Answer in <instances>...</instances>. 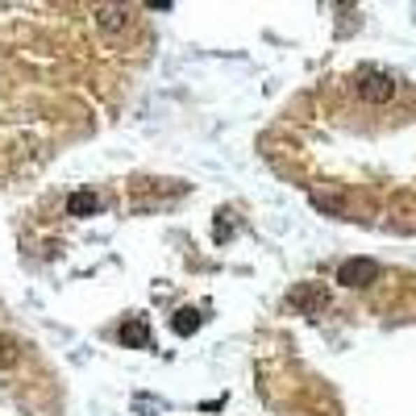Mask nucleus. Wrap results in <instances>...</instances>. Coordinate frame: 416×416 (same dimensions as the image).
Listing matches in <instances>:
<instances>
[{
  "label": "nucleus",
  "mask_w": 416,
  "mask_h": 416,
  "mask_svg": "<svg viewBox=\"0 0 416 416\" xmlns=\"http://www.w3.org/2000/svg\"><path fill=\"white\" fill-rule=\"evenodd\" d=\"M171 329L179 333V337L196 333V329H200V313H196V308H179V313H175V321H171Z\"/></svg>",
  "instance_id": "nucleus-4"
},
{
  "label": "nucleus",
  "mask_w": 416,
  "mask_h": 416,
  "mask_svg": "<svg viewBox=\"0 0 416 416\" xmlns=\"http://www.w3.org/2000/svg\"><path fill=\"white\" fill-rule=\"evenodd\" d=\"M67 213H71V217L100 213V196H96V192H71V196H67Z\"/></svg>",
  "instance_id": "nucleus-3"
},
{
  "label": "nucleus",
  "mask_w": 416,
  "mask_h": 416,
  "mask_svg": "<svg viewBox=\"0 0 416 416\" xmlns=\"http://www.w3.org/2000/svg\"><path fill=\"white\" fill-rule=\"evenodd\" d=\"M375 279H379V262L375 258H350L337 271V283H345V287H366Z\"/></svg>",
  "instance_id": "nucleus-2"
},
{
  "label": "nucleus",
  "mask_w": 416,
  "mask_h": 416,
  "mask_svg": "<svg viewBox=\"0 0 416 416\" xmlns=\"http://www.w3.org/2000/svg\"><path fill=\"white\" fill-rule=\"evenodd\" d=\"M0 362H13V341L8 337H0Z\"/></svg>",
  "instance_id": "nucleus-8"
},
{
  "label": "nucleus",
  "mask_w": 416,
  "mask_h": 416,
  "mask_svg": "<svg viewBox=\"0 0 416 416\" xmlns=\"http://www.w3.org/2000/svg\"><path fill=\"white\" fill-rule=\"evenodd\" d=\"M121 341H125V345H146V341H150V329H146L142 321H129V325L121 329Z\"/></svg>",
  "instance_id": "nucleus-7"
},
{
  "label": "nucleus",
  "mask_w": 416,
  "mask_h": 416,
  "mask_svg": "<svg viewBox=\"0 0 416 416\" xmlns=\"http://www.w3.org/2000/svg\"><path fill=\"white\" fill-rule=\"evenodd\" d=\"M354 87H358V96H362L366 104H387V100L396 96V80H392L387 71H362Z\"/></svg>",
  "instance_id": "nucleus-1"
},
{
  "label": "nucleus",
  "mask_w": 416,
  "mask_h": 416,
  "mask_svg": "<svg viewBox=\"0 0 416 416\" xmlns=\"http://www.w3.org/2000/svg\"><path fill=\"white\" fill-rule=\"evenodd\" d=\"M100 25H104L108 34H113V29H125V25H129V8H104V13H100Z\"/></svg>",
  "instance_id": "nucleus-6"
},
{
  "label": "nucleus",
  "mask_w": 416,
  "mask_h": 416,
  "mask_svg": "<svg viewBox=\"0 0 416 416\" xmlns=\"http://www.w3.org/2000/svg\"><path fill=\"white\" fill-rule=\"evenodd\" d=\"M292 304H296V308H321V304H325V292H317V287H296V292H292Z\"/></svg>",
  "instance_id": "nucleus-5"
}]
</instances>
